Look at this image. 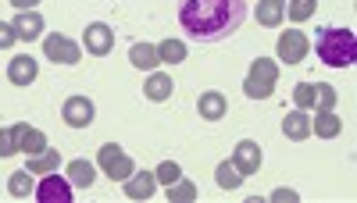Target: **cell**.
<instances>
[{
	"instance_id": "6da1fadb",
	"label": "cell",
	"mask_w": 357,
	"mask_h": 203,
	"mask_svg": "<svg viewBox=\"0 0 357 203\" xmlns=\"http://www.w3.org/2000/svg\"><path fill=\"white\" fill-rule=\"evenodd\" d=\"M247 22V0H178V25L197 43H222Z\"/></svg>"
},
{
	"instance_id": "7a4b0ae2",
	"label": "cell",
	"mask_w": 357,
	"mask_h": 203,
	"mask_svg": "<svg viewBox=\"0 0 357 203\" xmlns=\"http://www.w3.org/2000/svg\"><path fill=\"white\" fill-rule=\"evenodd\" d=\"M314 54L321 57V65H329V68H350L354 57H357V36L350 29L321 25L314 33Z\"/></svg>"
},
{
	"instance_id": "3957f363",
	"label": "cell",
	"mask_w": 357,
	"mask_h": 203,
	"mask_svg": "<svg viewBox=\"0 0 357 203\" xmlns=\"http://www.w3.org/2000/svg\"><path fill=\"white\" fill-rule=\"evenodd\" d=\"M275 82H279V65L272 57H257L247 72V82H243V93L250 100H268L275 93Z\"/></svg>"
},
{
	"instance_id": "277c9868",
	"label": "cell",
	"mask_w": 357,
	"mask_h": 203,
	"mask_svg": "<svg viewBox=\"0 0 357 203\" xmlns=\"http://www.w3.org/2000/svg\"><path fill=\"white\" fill-rule=\"evenodd\" d=\"M97 164L104 168V175H107L111 182H126V179L132 175V171H136L132 157H129V154H122V147H118V143H104L100 154H97Z\"/></svg>"
},
{
	"instance_id": "5b68a950",
	"label": "cell",
	"mask_w": 357,
	"mask_h": 203,
	"mask_svg": "<svg viewBox=\"0 0 357 203\" xmlns=\"http://www.w3.org/2000/svg\"><path fill=\"white\" fill-rule=\"evenodd\" d=\"M307 50H311V40L301 33V29H286V33L279 36V43H275L279 61H286V65H301L307 57Z\"/></svg>"
},
{
	"instance_id": "8992f818",
	"label": "cell",
	"mask_w": 357,
	"mask_h": 203,
	"mask_svg": "<svg viewBox=\"0 0 357 203\" xmlns=\"http://www.w3.org/2000/svg\"><path fill=\"white\" fill-rule=\"evenodd\" d=\"M43 54L50 57L54 65H79L82 61V47L72 43L68 36H61V33H50L43 40Z\"/></svg>"
},
{
	"instance_id": "52a82bcc",
	"label": "cell",
	"mask_w": 357,
	"mask_h": 203,
	"mask_svg": "<svg viewBox=\"0 0 357 203\" xmlns=\"http://www.w3.org/2000/svg\"><path fill=\"white\" fill-rule=\"evenodd\" d=\"M36 200L43 203H72V182L65 175H57V171H50V175H43V182L33 189Z\"/></svg>"
},
{
	"instance_id": "ba28073f",
	"label": "cell",
	"mask_w": 357,
	"mask_h": 203,
	"mask_svg": "<svg viewBox=\"0 0 357 203\" xmlns=\"http://www.w3.org/2000/svg\"><path fill=\"white\" fill-rule=\"evenodd\" d=\"M93 114H97V107H93L89 97H68L65 107H61V118L72 129H89V125H93Z\"/></svg>"
},
{
	"instance_id": "9c48e42d",
	"label": "cell",
	"mask_w": 357,
	"mask_h": 203,
	"mask_svg": "<svg viewBox=\"0 0 357 203\" xmlns=\"http://www.w3.org/2000/svg\"><path fill=\"white\" fill-rule=\"evenodd\" d=\"M82 43H86V54H93V57H104L111 54L114 47V29L104 25V22H93V25H86V33H82Z\"/></svg>"
},
{
	"instance_id": "30bf717a",
	"label": "cell",
	"mask_w": 357,
	"mask_h": 203,
	"mask_svg": "<svg viewBox=\"0 0 357 203\" xmlns=\"http://www.w3.org/2000/svg\"><path fill=\"white\" fill-rule=\"evenodd\" d=\"M232 164L240 168V175H257V168H261V147L254 139H243V143H236V150H232Z\"/></svg>"
},
{
	"instance_id": "8fae6325",
	"label": "cell",
	"mask_w": 357,
	"mask_h": 203,
	"mask_svg": "<svg viewBox=\"0 0 357 203\" xmlns=\"http://www.w3.org/2000/svg\"><path fill=\"white\" fill-rule=\"evenodd\" d=\"M36 75H40V61L33 54H18V57H11V65H8V79L15 82V86H29V82H36Z\"/></svg>"
},
{
	"instance_id": "7c38bea8",
	"label": "cell",
	"mask_w": 357,
	"mask_h": 203,
	"mask_svg": "<svg viewBox=\"0 0 357 203\" xmlns=\"http://www.w3.org/2000/svg\"><path fill=\"white\" fill-rule=\"evenodd\" d=\"M197 111H200L204 122H222L225 114H229V100H225V93H218V90H207V93H200Z\"/></svg>"
},
{
	"instance_id": "4fadbf2b",
	"label": "cell",
	"mask_w": 357,
	"mask_h": 203,
	"mask_svg": "<svg viewBox=\"0 0 357 203\" xmlns=\"http://www.w3.org/2000/svg\"><path fill=\"white\" fill-rule=\"evenodd\" d=\"M158 189V175L154 171H132V175L126 179V196L129 200H151Z\"/></svg>"
},
{
	"instance_id": "5bb4252c",
	"label": "cell",
	"mask_w": 357,
	"mask_h": 203,
	"mask_svg": "<svg viewBox=\"0 0 357 203\" xmlns=\"http://www.w3.org/2000/svg\"><path fill=\"white\" fill-rule=\"evenodd\" d=\"M11 132H15V147L22 150V154H40V150H47V136L40 132V129H29V125H11Z\"/></svg>"
},
{
	"instance_id": "9a60e30c",
	"label": "cell",
	"mask_w": 357,
	"mask_h": 203,
	"mask_svg": "<svg viewBox=\"0 0 357 203\" xmlns=\"http://www.w3.org/2000/svg\"><path fill=\"white\" fill-rule=\"evenodd\" d=\"M11 29H15V36H18V40L33 43V40L43 36V18H40V11H22V15L11 22Z\"/></svg>"
},
{
	"instance_id": "2e32d148",
	"label": "cell",
	"mask_w": 357,
	"mask_h": 203,
	"mask_svg": "<svg viewBox=\"0 0 357 203\" xmlns=\"http://www.w3.org/2000/svg\"><path fill=\"white\" fill-rule=\"evenodd\" d=\"M282 132H286V139H296V143L307 139V136H311V118H307V111H301V107L289 111L286 118H282Z\"/></svg>"
},
{
	"instance_id": "e0dca14e",
	"label": "cell",
	"mask_w": 357,
	"mask_h": 203,
	"mask_svg": "<svg viewBox=\"0 0 357 203\" xmlns=\"http://www.w3.org/2000/svg\"><path fill=\"white\" fill-rule=\"evenodd\" d=\"M143 93H146V100L161 104V100H168V97L175 93V82H172V75H165V72H151V79H146V86H143Z\"/></svg>"
},
{
	"instance_id": "ac0fdd59",
	"label": "cell",
	"mask_w": 357,
	"mask_h": 203,
	"mask_svg": "<svg viewBox=\"0 0 357 203\" xmlns=\"http://www.w3.org/2000/svg\"><path fill=\"white\" fill-rule=\"evenodd\" d=\"M75 189H89L97 182V171H93V164H89L86 157H75V161H68V175H65Z\"/></svg>"
},
{
	"instance_id": "d6986e66",
	"label": "cell",
	"mask_w": 357,
	"mask_h": 203,
	"mask_svg": "<svg viewBox=\"0 0 357 203\" xmlns=\"http://www.w3.org/2000/svg\"><path fill=\"white\" fill-rule=\"evenodd\" d=\"M129 61H132V68H139V72H154V68L161 65V57H158V47H151V43H132Z\"/></svg>"
},
{
	"instance_id": "ffe728a7",
	"label": "cell",
	"mask_w": 357,
	"mask_h": 203,
	"mask_svg": "<svg viewBox=\"0 0 357 203\" xmlns=\"http://www.w3.org/2000/svg\"><path fill=\"white\" fill-rule=\"evenodd\" d=\"M340 129H343V122L336 118L333 111H318L314 118H311V132H314L318 139H336Z\"/></svg>"
},
{
	"instance_id": "44dd1931",
	"label": "cell",
	"mask_w": 357,
	"mask_h": 203,
	"mask_svg": "<svg viewBox=\"0 0 357 203\" xmlns=\"http://www.w3.org/2000/svg\"><path fill=\"white\" fill-rule=\"evenodd\" d=\"M282 18H286V0H261L257 4V22L261 25L275 29V25H282Z\"/></svg>"
},
{
	"instance_id": "7402d4cb",
	"label": "cell",
	"mask_w": 357,
	"mask_h": 203,
	"mask_svg": "<svg viewBox=\"0 0 357 203\" xmlns=\"http://www.w3.org/2000/svg\"><path fill=\"white\" fill-rule=\"evenodd\" d=\"M33 189H36V179H33V171H11V179H8V193L11 196H18V200H25V196H33Z\"/></svg>"
},
{
	"instance_id": "603a6c76",
	"label": "cell",
	"mask_w": 357,
	"mask_h": 203,
	"mask_svg": "<svg viewBox=\"0 0 357 203\" xmlns=\"http://www.w3.org/2000/svg\"><path fill=\"white\" fill-rule=\"evenodd\" d=\"M57 164H61V157H57V150H50V147L29 157V171H33V175H50V171H57Z\"/></svg>"
},
{
	"instance_id": "cb8c5ba5",
	"label": "cell",
	"mask_w": 357,
	"mask_h": 203,
	"mask_svg": "<svg viewBox=\"0 0 357 203\" xmlns=\"http://www.w3.org/2000/svg\"><path fill=\"white\" fill-rule=\"evenodd\" d=\"M215 182H218L222 189H240V186H243V175H240V168H236L232 161H222V164L215 168Z\"/></svg>"
},
{
	"instance_id": "d4e9b609",
	"label": "cell",
	"mask_w": 357,
	"mask_h": 203,
	"mask_svg": "<svg viewBox=\"0 0 357 203\" xmlns=\"http://www.w3.org/2000/svg\"><path fill=\"white\" fill-rule=\"evenodd\" d=\"M186 43L183 40H165L158 47V57H161V65H178V61H186Z\"/></svg>"
},
{
	"instance_id": "484cf974",
	"label": "cell",
	"mask_w": 357,
	"mask_h": 203,
	"mask_svg": "<svg viewBox=\"0 0 357 203\" xmlns=\"http://www.w3.org/2000/svg\"><path fill=\"white\" fill-rule=\"evenodd\" d=\"M293 104L301 107V111H314V107H318V90H314V82H296Z\"/></svg>"
},
{
	"instance_id": "4316f807",
	"label": "cell",
	"mask_w": 357,
	"mask_h": 203,
	"mask_svg": "<svg viewBox=\"0 0 357 203\" xmlns=\"http://www.w3.org/2000/svg\"><path fill=\"white\" fill-rule=\"evenodd\" d=\"M190 200H197V186L193 182H172L168 186V203H190Z\"/></svg>"
},
{
	"instance_id": "83f0119b",
	"label": "cell",
	"mask_w": 357,
	"mask_h": 203,
	"mask_svg": "<svg viewBox=\"0 0 357 203\" xmlns=\"http://www.w3.org/2000/svg\"><path fill=\"white\" fill-rule=\"evenodd\" d=\"M314 8H318V0H289V18L293 22H304V18H311L314 15Z\"/></svg>"
},
{
	"instance_id": "f1b7e54d",
	"label": "cell",
	"mask_w": 357,
	"mask_h": 203,
	"mask_svg": "<svg viewBox=\"0 0 357 203\" xmlns=\"http://www.w3.org/2000/svg\"><path fill=\"white\" fill-rule=\"evenodd\" d=\"M154 175H158V182H161V186H172V182L183 179V168H178L175 161H165V164L154 171Z\"/></svg>"
},
{
	"instance_id": "f546056e",
	"label": "cell",
	"mask_w": 357,
	"mask_h": 203,
	"mask_svg": "<svg viewBox=\"0 0 357 203\" xmlns=\"http://www.w3.org/2000/svg\"><path fill=\"white\" fill-rule=\"evenodd\" d=\"M314 90H318V111H333L336 107V90L329 82H314Z\"/></svg>"
},
{
	"instance_id": "4dcf8cb0",
	"label": "cell",
	"mask_w": 357,
	"mask_h": 203,
	"mask_svg": "<svg viewBox=\"0 0 357 203\" xmlns=\"http://www.w3.org/2000/svg\"><path fill=\"white\" fill-rule=\"evenodd\" d=\"M11 154H18L15 132H11V129H0V157H11Z\"/></svg>"
},
{
	"instance_id": "1f68e13d",
	"label": "cell",
	"mask_w": 357,
	"mask_h": 203,
	"mask_svg": "<svg viewBox=\"0 0 357 203\" xmlns=\"http://www.w3.org/2000/svg\"><path fill=\"white\" fill-rule=\"evenodd\" d=\"M15 29L8 25V22H0V50H8V47H15Z\"/></svg>"
},
{
	"instance_id": "d6a6232c",
	"label": "cell",
	"mask_w": 357,
	"mask_h": 203,
	"mask_svg": "<svg viewBox=\"0 0 357 203\" xmlns=\"http://www.w3.org/2000/svg\"><path fill=\"white\" fill-rule=\"evenodd\" d=\"M272 200H286V203H296L301 196H296L293 189H275V193H272Z\"/></svg>"
},
{
	"instance_id": "836d02e7",
	"label": "cell",
	"mask_w": 357,
	"mask_h": 203,
	"mask_svg": "<svg viewBox=\"0 0 357 203\" xmlns=\"http://www.w3.org/2000/svg\"><path fill=\"white\" fill-rule=\"evenodd\" d=\"M11 4H15L18 11H33V8L40 4V0H11Z\"/></svg>"
}]
</instances>
